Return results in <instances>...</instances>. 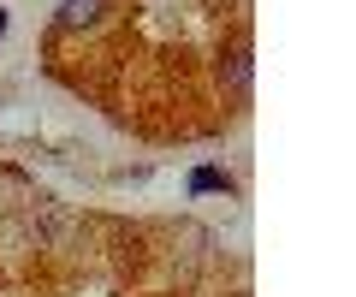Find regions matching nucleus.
<instances>
[{"mask_svg":"<svg viewBox=\"0 0 356 297\" xmlns=\"http://www.w3.org/2000/svg\"><path fill=\"white\" fill-rule=\"evenodd\" d=\"M107 0H60V13H54V24L60 30H89L95 18H102Z\"/></svg>","mask_w":356,"mask_h":297,"instance_id":"f257e3e1","label":"nucleus"},{"mask_svg":"<svg viewBox=\"0 0 356 297\" xmlns=\"http://www.w3.org/2000/svg\"><path fill=\"white\" fill-rule=\"evenodd\" d=\"M250 72H255V65H250V48L238 42V48L226 54V65H220V78H226V90H232V95H243V90H250Z\"/></svg>","mask_w":356,"mask_h":297,"instance_id":"f03ea898","label":"nucleus"},{"mask_svg":"<svg viewBox=\"0 0 356 297\" xmlns=\"http://www.w3.org/2000/svg\"><path fill=\"white\" fill-rule=\"evenodd\" d=\"M191 191H232V179H226V172H214V167H202L191 179Z\"/></svg>","mask_w":356,"mask_h":297,"instance_id":"7ed1b4c3","label":"nucleus"},{"mask_svg":"<svg viewBox=\"0 0 356 297\" xmlns=\"http://www.w3.org/2000/svg\"><path fill=\"white\" fill-rule=\"evenodd\" d=\"M0 30H6V13H0Z\"/></svg>","mask_w":356,"mask_h":297,"instance_id":"20e7f679","label":"nucleus"}]
</instances>
